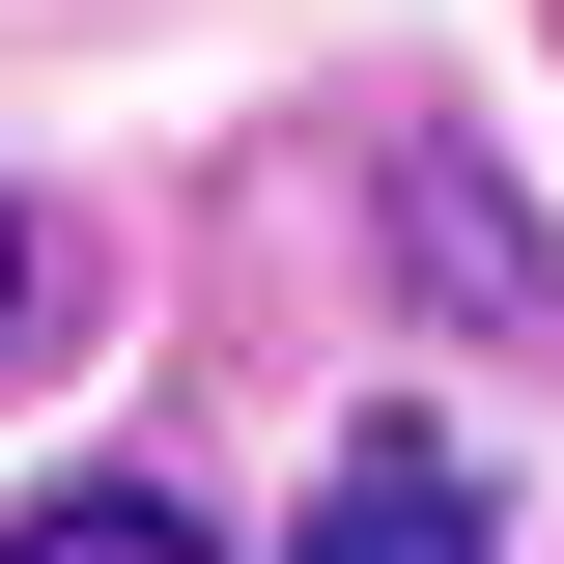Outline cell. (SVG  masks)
<instances>
[{"label":"cell","instance_id":"6da1fadb","mask_svg":"<svg viewBox=\"0 0 564 564\" xmlns=\"http://www.w3.org/2000/svg\"><path fill=\"white\" fill-rule=\"evenodd\" d=\"M311 564H480V452L452 423H339L311 452Z\"/></svg>","mask_w":564,"mask_h":564},{"label":"cell","instance_id":"7a4b0ae2","mask_svg":"<svg viewBox=\"0 0 564 564\" xmlns=\"http://www.w3.org/2000/svg\"><path fill=\"white\" fill-rule=\"evenodd\" d=\"M0 564H226V536H198V508H141V480H57Z\"/></svg>","mask_w":564,"mask_h":564},{"label":"cell","instance_id":"3957f363","mask_svg":"<svg viewBox=\"0 0 564 564\" xmlns=\"http://www.w3.org/2000/svg\"><path fill=\"white\" fill-rule=\"evenodd\" d=\"M0 311H29V226H0Z\"/></svg>","mask_w":564,"mask_h":564}]
</instances>
